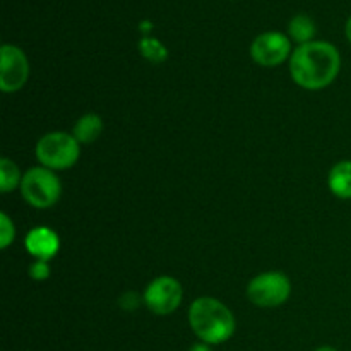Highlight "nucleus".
Here are the masks:
<instances>
[{
    "mask_svg": "<svg viewBox=\"0 0 351 351\" xmlns=\"http://www.w3.org/2000/svg\"><path fill=\"white\" fill-rule=\"evenodd\" d=\"M103 132V120L101 117L96 113H88L82 115L81 119L75 122L72 136L79 141V144H91L101 136Z\"/></svg>",
    "mask_w": 351,
    "mask_h": 351,
    "instance_id": "9b49d317",
    "label": "nucleus"
},
{
    "mask_svg": "<svg viewBox=\"0 0 351 351\" xmlns=\"http://www.w3.org/2000/svg\"><path fill=\"white\" fill-rule=\"evenodd\" d=\"M21 180H23V175L17 165L9 158H2L0 160V189L3 194L14 191L17 185H21Z\"/></svg>",
    "mask_w": 351,
    "mask_h": 351,
    "instance_id": "ddd939ff",
    "label": "nucleus"
},
{
    "mask_svg": "<svg viewBox=\"0 0 351 351\" xmlns=\"http://www.w3.org/2000/svg\"><path fill=\"white\" fill-rule=\"evenodd\" d=\"M341 69V57L335 45L311 41L298 45L290 57V74L295 84L308 91L328 88L336 81Z\"/></svg>",
    "mask_w": 351,
    "mask_h": 351,
    "instance_id": "f257e3e1",
    "label": "nucleus"
},
{
    "mask_svg": "<svg viewBox=\"0 0 351 351\" xmlns=\"http://www.w3.org/2000/svg\"><path fill=\"white\" fill-rule=\"evenodd\" d=\"M24 245L34 259L50 261L51 257L57 256L58 249H60V239L48 226H36L26 235Z\"/></svg>",
    "mask_w": 351,
    "mask_h": 351,
    "instance_id": "1a4fd4ad",
    "label": "nucleus"
},
{
    "mask_svg": "<svg viewBox=\"0 0 351 351\" xmlns=\"http://www.w3.org/2000/svg\"><path fill=\"white\" fill-rule=\"evenodd\" d=\"M182 285L171 276H160L147 285L143 302L153 314L170 315L182 304Z\"/></svg>",
    "mask_w": 351,
    "mask_h": 351,
    "instance_id": "423d86ee",
    "label": "nucleus"
},
{
    "mask_svg": "<svg viewBox=\"0 0 351 351\" xmlns=\"http://www.w3.org/2000/svg\"><path fill=\"white\" fill-rule=\"evenodd\" d=\"M189 324L194 335L208 345L228 341L237 328L232 311L213 297H201L192 302L189 308Z\"/></svg>",
    "mask_w": 351,
    "mask_h": 351,
    "instance_id": "f03ea898",
    "label": "nucleus"
},
{
    "mask_svg": "<svg viewBox=\"0 0 351 351\" xmlns=\"http://www.w3.org/2000/svg\"><path fill=\"white\" fill-rule=\"evenodd\" d=\"M329 189L339 199H351V160L336 163L329 171Z\"/></svg>",
    "mask_w": 351,
    "mask_h": 351,
    "instance_id": "9d476101",
    "label": "nucleus"
},
{
    "mask_svg": "<svg viewBox=\"0 0 351 351\" xmlns=\"http://www.w3.org/2000/svg\"><path fill=\"white\" fill-rule=\"evenodd\" d=\"M120 307L125 308V311H134V308L139 307L141 298L139 295L134 293V291H129V293H123V297H120Z\"/></svg>",
    "mask_w": 351,
    "mask_h": 351,
    "instance_id": "f3484780",
    "label": "nucleus"
},
{
    "mask_svg": "<svg viewBox=\"0 0 351 351\" xmlns=\"http://www.w3.org/2000/svg\"><path fill=\"white\" fill-rule=\"evenodd\" d=\"M288 34L293 41H297L298 45H305L314 41L312 38L315 36V24L305 14H298L288 24Z\"/></svg>",
    "mask_w": 351,
    "mask_h": 351,
    "instance_id": "f8f14e48",
    "label": "nucleus"
},
{
    "mask_svg": "<svg viewBox=\"0 0 351 351\" xmlns=\"http://www.w3.org/2000/svg\"><path fill=\"white\" fill-rule=\"evenodd\" d=\"M345 33H346V38H348V41L351 43V17L348 19V23H346Z\"/></svg>",
    "mask_w": 351,
    "mask_h": 351,
    "instance_id": "6ab92c4d",
    "label": "nucleus"
},
{
    "mask_svg": "<svg viewBox=\"0 0 351 351\" xmlns=\"http://www.w3.org/2000/svg\"><path fill=\"white\" fill-rule=\"evenodd\" d=\"M139 50L143 53L144 58H147L153 64H161L163 60H167L168 51L156 38H143L139 43Z\"/></svg>",
    "mask_w": 351,
    "mask_h": 351,
    "instance_id": "4468645a",
    "label": "nucleus"
},
{
    "mask_svg": "<svg viewBox=\"0 0 351 351\" xmlns=\"http://www.w3.org/2000/svg\"><path fill=\"white\" fill-rule=\"evenodd\" d=\"M189 351H213V350H211V346L208 345V343H197V345L192 346V348Z\"/></svg>",
    "mask_w": 351,
    "mask_h": 351,
    "instance_id": "a211bd4d",
    "label": "nucleus"
},
{
    "mask_svg": "<svg viewBox=\"0 0 351 351\" xmlns=\"http://www.w3.org/2000/svg\"><path fill=\"white\" fill-rule=\"evenodd\" d=\"M21 194L29 206L36 209H48L60 199L62 184L53 170L45 167H34L23 175Z\"/></svg>",
    "mask_w": 351,
    "mask_h": 351,
    "instance_id": "20e7f679",
    "label": "nucleus"
},
{
    "mask_svg": "<svg viewBox=\"0 0 351 351\" xmlns=\"http://www.w3.org/2000/svg\"><path fill=\"white\" fill-rule=\"evenodd\" d=\"M29 62L26 53L14 45L0 48V89L3 93H16L27 82Z\"/></svg>",
    "mask_w": 351,
    "mask_h": 351,
    "instance_id": "0eeeda50",
    "label": "nucleus"
},
{
    "mask_svg": "<svg viewBox=\"0 0 351 351\" xmlns=\"http://www.w3.org/2000/svg\"><path fill=\"white\" fill-rule=\"evenodd\" d=\"M14 237H16V228H14V223L10 221L9 216L5 213H0V247L3 250L12 243Z\"/></svg>",
    "mask_w": 351,
    "mask_h": 351,
    "instance_id": "2eb2a0df",
    "label": "nucleus"
},
{
    "mask_svg": "<svg viewBox=\"0 0 351 351\" xmlns=\"http://www.w3.org/2000/svg\"><path fill=\"white\" fill-rule=\"evenodd\" d=\"M291 283L280 271H269L254 278L247 287V297L263 308L280 307L290 298Z\"/></svg>",
    "mask_w": 351,
    "mask_h": 351,
    "instance_id": "39448f33",
    "label": "nucleus"
},
{
    "mask_svg": "<svg viewBox=\"0 0 351 351\" xmlns=\"http://www.w3.org/2000/svg\"><path fill=\"white\" fill-rule=\"evenodd\" d=\"M36 160L50 170H67L77 163L81 144L72 134L48 132L36 143Z\"/></svg>",
    "mask_w": 351,
    "mask_h": 351,
    "instance_id": "7ed1b4c3",
    "label": "nucleus"
},
{
    "mask_svg": "<svg viewBox=\"0 0 351 351\" xmlns=\"http://www.w3.org/2000/svg\"><path fill=\"white\" fill-rule=\"evenodd\" d=\"M50 264L48 261H40L36 259L33 264L29 266V276L33 278L34 281H45L50 278Z\"/></svg>",
    "mask_w": 351,
    "mask_h": 351,
    "instance_id": "dca6fc26",
    "label": "nucleus"
},
{
    "mask_svg": "<svg viewBox=\"0 0 351 351\" xmlns=\"http://www.w3.org/2000/svg\"><path fill=\"white\" fill-rule=\"evenodd\" d=\"M250 55L261 67H276L291 57V43L287 34L280 31H267L252 41Z\"/></svg>",
    "mask_w": 351,
    "mask_h": 351,
    "instance_id": "6e6552de",
    "label": "nucleus"
},
{
    "mask_svg": "<svg viewBox=\"0 0 351 351\" xmlns=\"http://www.w3.org/2000/svg\"><path fill=\"white\" fill-rule=\"evenodd\" d=\"M315 351H338V350L332 348V346H321V348H317Z\"/></svg>",
    "mask_w": 351,
    "mask_h": 351,
    "instance_id": "aec40b11",
    "label": "nucleus"
}]
</instances>
